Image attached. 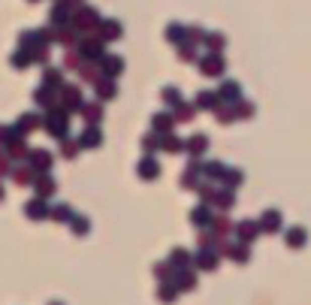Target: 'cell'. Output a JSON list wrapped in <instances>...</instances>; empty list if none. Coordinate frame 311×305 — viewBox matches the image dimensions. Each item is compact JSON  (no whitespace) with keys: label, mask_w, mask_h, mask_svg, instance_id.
I'll return each instance as SVG.
<instances>
[{"label":"cell","mask_w":311,"mask_h":305,"mask_svg":"<svg viewBox=\"0 0 311 305\" xmlns=\"http://www.w3.org/2000/svg\"><path fill=\"white\" fill-rule=\"evenodd\" d=\"M172 296H175V287H169V284H166V287L160 290V299H172Z\"/></svg>","instance_id":"2"},{"label":"cell","mask_w":311,"mask_h":305,"mask_svg":"<svg viewBox=\"0 0 311 305\" xmlns=\"http://www.w3.org/2000/svg\"><path fill=\"white\" fill-rule=\"evenodd\" d=\"M197 263H200V266H203V269H215V263H218V257H215V254H209V251H206V254H203V257H197Z\"/></svg>","instance_id":"1"}]
</instances>
